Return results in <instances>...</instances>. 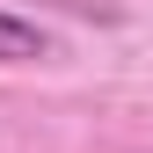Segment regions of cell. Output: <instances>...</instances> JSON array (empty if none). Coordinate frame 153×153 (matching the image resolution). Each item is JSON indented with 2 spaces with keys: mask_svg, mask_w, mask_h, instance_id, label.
<instances>
[{
  "mask_svg": "<svg viewBox=\"0 0 153 153\" xmlns=\"http://www.w3.org/2000/svg\"><path fill=\"white\" fill-rule=\"evenodd\" d=\"M51 29L44 22H29V15H7L0 7V66H36V59H51Z\"/></svg>",
  "mask_w": 153,
  "mask_h": 153,
  "instance_id": "1",
  "label": "cell"
}]
</instances>
